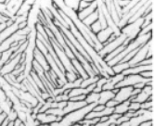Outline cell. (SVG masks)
I'll use <instances>...</instances> for the list:
<instances>
[{"label":"cell","instance_id":"11a10c76","mask_svg":"<svg viewBox=\"0 0 154 126\" xmlns=\"http://www.w3.org/2000/svg\"><path fill=\"white\" fill-rule=\"evenodd\" d=\"M20 121H19L18 119L14 121V123H13V126H20Z\"/></svg>","mask_w":154,"mask_h":126},{"label":"cell","instance_id":"681fc988","mask_svg":"<svg viewBox=\"0 0 154 126\" xmlns=\"http://www.w3.org/2000/svg\"><path fill=\"white\" fill-rule=\"evenodd\" d=\"M39 126H59V122H52L49 124H40Z\"/></svg>","mask_w":154,"mask_h":126},{"label":"cell","instance_id":"7c38bea8","mask_svg":"<svg viewBox=\"0 0 154 126\" xmlns=\"http://www.w3.org/2000/svg\"><path fill=\"white\" fill-rule=\"evenodd\" d=\"M62 117H57L48 114L47 112L45 113H37L36 114V120L40 122V124H49L52 122H60L61 121Z\"/></svg>","mask_w":154,"mask_h":126},{"label":"cell","instance_id":"4dcf8cb0","mask_svg":"<svg viewBox=\"0 0 154 126\" xmlns=\"http://www.w3.org/2000/svg\"><path fill=\"white\" fill-rule=\"evenodd\" d=\"M140 109L145 110H151L153 111V104H152V97L148 99V101L140 104Z\"/></svg>","mask_w":154,"mask_h":126},{"label":"cell","instance_id":"f907efd6","mask_svg":"<svg viewBox=\"0 0 154 126\" xmlns=\"http://www.w3.org/2000/svg\"><path fill=\"white\" fill-rule=\"evenodd\" d=\"M7 28V24H6V22H4V23H0V32H3L5 29Z\"/></svg>","mask_w":154,"mask_h":126},{"label":"cell","instance_id":"cb8c5ba5","mask_svg":"<svg viewBox=\"0 0 154 126\" xmlns=\"http://www.w3.org/2000/svg\"><path fill=\"white\" fill-rule=\"evenodd\" d=\"M128 68H130L128 62H119L112 68V70L114 74H121L123 72L127 70Z\"/></svg>","mask_w":154,"mask_h":126},{"label":"cell","instance_id":"4316f807","mask_svg":"<svg viewBox=\"0 0 154 126\" xmlns=\"http://www.w3.org/2000/svg\"><path fill=\"white\" fill-rule=\"evenodd\" d=\"M11 109H12V104L8 98L3 102H0V113H5L6 115H8V112Z\"/></svg>","mask_w":154,"mask_h":126},{"label":"cell","instance_id":"d4e9b609","mask_svg":"<svg viewBox=\"0 0 154 126\" xmlns=\"http://www.w3.org/2000/svg\"><path fill=\"white\" fill-rule=\"evenodd\" d=\"M97 20H98V13H97V10H96L95 12H93L91 15L86 17L84 20H82V22L86 27H90Z\"/></svg>","mask_w":154,"mask_h":126},{"label":"cell","instance_id":"30bf717a","mask_svg":"<svg viewBox=\"0 0 154 126\" xmlns=\"http://www.w3.org/2000/svg\"><path fill=\"white\" fill-rule=\"evenodd\" d=\"M151 97H152V86L151 85H146L140 91V93H138L136 97H131L129 101L130 102H137V103H139V104H142V103L148 101V99Z\"/></svg>","mask_w":154,"mask_h":126},{"label":"cell","instance_id":"f35d334b","mask_svg":"<svg viewBox=\"0 0 154 126\" xmlns=\"http://www.w3.org/2000/svg\"><path fill=\"white\" fill-rule=\"evenodd\" d=\"M93 1H85V0H82V1L79 2V10H78V12L85 8H86L87 7H89L91 5Z\"/></svg>","mask_w":154,"mask_h":126},{"label":"cell","instance_id":"4fadbf2b","mask_svg":"<svg viewBox=\"0 0 154 126\" xmlns=\"http://www.w3.org/2000/svg\"><path fill=\"white\" fill-rule=\"evenodd\" d=\"M153 70V65H145V66H135V67H130L127 70H125V72H122V74L124 76L126 75H132V74H140L144 72H148V71H152Z\"/></svg>","mask_w":154,"mask_h":126},{"label":"cell","instance_id":"7402d4cb","mask_svg":"<svg viewBox=\"0 0 154 126\" xmlns=\"http://www.w3.org/2000/svg\"><path fill=\"white\" fill-rule=\"evenodd\" d=\"M71 61H72V64L73 68L75 69L77 74H78V76L80 78H82L83 80L88 78V75H87L86 72L85 71L84 67L82 66V64L78 60H77L76 59H72V60H71Z\"/></svg>","mask_w":154,"mask_h":126},{"label":"cell","instance_id":"d6a6232c","mask_svg":"<svg viewBox=\"0 0 154 126\" xmlns=\"http://www.w3.org/2000/svg\"><path fill=\"white\" fill-rule=\"evenodd\" d=\"M89 29H90V31H91L94 34H97L98 32H100L102 30V27H101V25H100V21L97 20L96 22H94V23L89 27Z\"/></svg>","mask_w":154,"mask_h":126},{"label":"cell","instance_id":"ba28073f","mask_svg":"<svg viewBox=\"0 0 154 126\" xmlns=\"http://www.w3.org/2000/svg\"><path fill=\"white\" fill-rule=\"evenodd\" d=\"M41 12V8L39 1H35V4L32 6L31 10L29 11V14L27 16V27L31 30L35 29L36 24L39 22V15Z\"/></svg>","mask_w":154,"mask_h":126},{"label":"cell","instance_id":"ac0fdd59","mask_svg":"<svg viewBox=\"0 0 154 126\" xmlns=\"http://www.w3.org/2000/svg\"><path fill=\"white\" fill-rule=\"evenodd\" d=\"M97 1H93L89 7H87L86 8L79 11V12H77V17H78V19L80 20H84L86 17H88L93 12H95V11L97 10Z\"/></svg>","mask_w":154,"mask_h":126},{"label":"cell","instance_id":"8992f818","mask_svg":"<svg viewBox=\"0 0 154 126\" xmlns=\"http://www.w3.org/2000/svg\"><path fill=\"white\" fill-rule=\"evenodd\" d=\"M152 39H150L147 44H145L144 45L138 49V51L137 52V54L133 57V59H131L128 61V64L130 67H135L137 66L140 62H142L143 60H147V54L148 51L150 48H152Z\"/></svg>","mask_w":154,"mask_h":126},{"label":"cell","instance_id":"91938a15","mask_svg":"<svg viewBox=\"0 0 154 126\" xmlns=\"http://www.w3.org/2000/svg\"><path fill=\"white\" fill-rule=\"evenodd\" d=\"M1 55H2V53H0V60H1Z\"/></svg>","mask_w":154,"mask_h":126},{"label":"cell","instance_id":"8fae6325","mask_svg":"<svg viewBox=\"0 0 154 126\" xmlns=\"http://www.w3.org/2000/svg\"><path fill=\"white\" fill-rule=\"evenodd\" d=\"M132 91H133V87H131V86L122 87L118 89V92L115 94L113 100H115L118 104L119 103H123L125 101L130 100L132 97Z\"/></svg>","mask_w":154,"mask_h":126},{"label":"cell","instance_id":"60d3db41","mask_svg":"<svg viewBox=\"0 0 154 126\" xmlns=\"http://www.w3.org/2000/svg\"><path fill=\"white\" fill-rule=\"evenodd\" d=\"M118 105V103L115 101V100H109V101H108L107 103H106V105H105V107H107V108H112V109H114L116 106Z\"/></svg>","mask_w":154,"mask_h":126},{"label":"cell","instance_id":"680465c9","mask_svg":"<svg viewBox=\"0 0 154 126\" xmlns=\"http://www.w3.org/2000/svg\"><path fill=\"white\" fill-rule=\"evenodd\" d=\"M20 126H25V125H24V123H23V122H20Z\"/></svg>","mask_w":154,"mask_h":126},{"label":"cell","instance_id":"c3c4849f","mask_svg":"<svg viewBox=\"0 0 154 126\" xmlns=\"http://www.w3.org/2000/svg\"><path fill=\"white\" fill-rule=\"evenodd\" d=\"M6 117H7V115L5 113H0V126H1V124L4 121V120L6 119Z\"/></svg>","mask_w":154,"mask_h":126},{"label":"cell","instance_id":"816d5d0a","mask_svg":"<svg viewBox=\"0 0 154 126\" xmlns=\"http://www.w3.org/2000/svg\"><path fill=\"white\" fill-rule=\"evenodd\" d=\"M108 120H109V116H104L100 119V122H106L108 121Z\"/></svg>","mask_w":154,"mask_h":126},{"label":"cell","instance_id":"94428289","mask_svg":"<svg viewBox=\"0 0 154 126\" xmlns=\"http://www.w3.org/2000/svg\"><path fill=\"white\" fill-rule=\"evenodd\" d=\"M109 126H114V125H109Z\"/></svg>","mask_w":154,"mask_h":126},{"label":"cell","instance_id":"d6986e66","mask_svg":"<svg viewBox=\"0 0 154 126\" xmlns=\"http://www.w3.org/2000/svg\"><path fill=\"white\" fill-rule=\"evenodd\" d=\"M105 5H106V8L108 9V12L109 14V16H111L112 20H113V22L118 25L119 23V21H120V16L118 15L117 13V11L115 9V6L113 4V1H105ZM118 27V26H117Z\"/></svg>","mask_w":154,"mask_h":126},{"label":"cell","instance_id":"484cf974","mask_svg":"<svg viewBox=\"0 0 154 126\" xmlns=\"http://www.w3.org/2000/svg\"><path fill=\"white\" fill-rule=\"evenodd\" d=\"M98 99H100V94L97 93H94L91 92L88 95H86L85 97V103L87 105H90V104H97L98 103Z\"/></svg>","mask_w":154,"mask_h":126},{"label":"cell","instance_id":"9a60e30c","mask_svg":"<svg viewBox=\"0 0 154 126\" xmlns=\"http://www.w3.org/2000/svg\"><path fill=\"white\" fill-rule=\"evenodd\" d=\"M87 104L85 103V101H80V102H72V101H68L67 105H66L65 108L62 109V113H63V117L67 114L75 111L77 109H79L81 108L85 107Z\"/></svg>","mask_w":154,"mask_h":126},{"label":"cell","instance_id":"db71d44e","mask_svg":"<svg viewBox=\"0 0 154 126\" xmlns=\"http://www.w3.org/2000/svg\"><path fill=\"white\" fill-rule=\"evenodd\" d=\"M114 126H129V122L126 121V122H123V123H120V124H116Z\"/></svg>","mask_w":154,"mask_h":126},{"label":"cell","instance_id":"6da1fadb","mask_svg":"<svg viewBox=\"0 0 154 126\" xmlns=\"http://www.w3.org/2000/svg\"><path fill=\"white\" fill-rule=\"evenodd\" d=\"M150 39H152V32H149L148 34H145V35H138L135 40H133L132 42H130L125 48L124 49V51L121 52L118 56H116L115 58H113L112 60H109L107 62V65L109 67L112 68L114 65H116L117 63L122 61V60L125 58V57L129 54L130 52H132L133 50L137 49V48H141L142 45H144L145 44H147Z\"/></svg>","mask_w":154,"mask_h":126},{"label":"cell","instance_id":"7dc6e473","mask_svg":"<svg viewBox=\"0 0 154 126\" xmlns=\"http://www.w3.org/2000/svg\"><path fill=\"white\" fill-rule=\"evenodd\" d=\"M138 126H153V121H144L140 123Z\"/></svg>","mask_w":154,"mask_h":126},{"label":"cell","instance_id":"d590c367","mask_svg":"<svg viewBox=\"0 0 154 126\" xmlns=\"http://www.w3.org/2000/svg\"><path fill=\"white\" fill-rule=\"evenodd\" d=\"M7 119H8L9 121H15L18 119V117H17V112L12 109L11 110H10V111L8 112V115H7Z\"/></svg>","mask_w":154,"mask_h":126},{"label":"cell","instance_id":"52a82bcc","mask_svg":"<svg viewBox=\"0 0 154 126\" xmlns=\"http://www.w3.org/2000/svg\"><path fill=\"white\" fill-rule=\"evenodd\" d=\"M24 62V55L23 54H19L11 60H9L0 70V75L1 76H6L8 74L12 73V72L15 69L19 66L20 63H23Z\"/></svg>","mask_w":154,"mask_h":126},{"label":"cell","instance_id":"1f68e13d","mask_svg":"<svg viewBox=\"0 0 154 126\" xmlns=\"http://www.w3.org/2000/svg\"><path fill=\"white\" fill-rule=\"evenodd\" d=\"M137 0H133V1H130L125 8H122V16L123 15H125V14H126L129 10H131L132 8H133L137 4Z\"/></svg>","mask_w":154,"mask_h":126},{"label":"cell","instance_id":"ffe728a7","mask_svg":"<svg viewBox=\"0 0 154 126\" xmlns=\"http://www.w3.org/2000/svg\"><path fill=\"white\" fill-rule=\"evenodd\" d=\"M115 97L114 91H109V90H102L100 93V99H98L97 104L100 105H106V103L109 100H112Z\"/></svg>","mask_w":154,"mask_h":126},{"label":"cell","instance_id":"603a6c76","mask_svg":"<svg viewBox=\"0 0 154 126\" xmlns=\"http://www.w3.org/2000/svg\"><path fill=\"white\" fill-rule=\"evenodd\" d=\"M129 104L130 101H125L123 103H119V104L113 109V113L119 114V115H124L126 112L129 111Z\"/></svg>","mask_w":154,"mask_h":126},{"label":"cell","instance_id":"7a4b0ae2","mask_svg":"<svg viewBox=\"0 0 154 126\" xmlns=\"http://www.w3.org/2000/svg\"><path fill=\"white\" fill-rule=\"evenodd\" d=\"M96 105L97 104L86 105L84 108H81L75 111H72V112L67 114V115L62 117L61 121L59 122V126H71L73 123L80 122L81 121H83L85 118L87 114L93 110V109Z\"/></svg>","mask_w":154,"mask_h":126},{"label":"cell","instance_id":"74e56055","mask_svg":"<svg viewBox=\"0 0 154 126\" xmlns=\"http://www.w3.org/2000/svg\"><path fill=\"white\" fill-rule=\"evenodd\" d=\"M140 109V104L139 103H137V102H130L129 104V110L130 111H133V112H136L137 110Z\"/></svg>","mask_w":154,"mask_h":126},{"label":"cell","instance_id":"9c48e42d","mask_svg":"<svg viewBox=\"0 0 154 126\" xmlns=\"http://www.w3.org/2000/svg\"><path fill=\"white\" fill-rule=\"evenodd\" d=\"M153 119V111L151 110H145V109H139L137 111V116L132 117L129 120V126H138L140 123L152 121Z\"/></svg>","mask_w":154,"mask_h":126},{"label":"cell","instance_id":"bcb514c9","mask_svg":"<svg viewBox=\"0 0 154 126\" xmlns=\"http://www.w3.org/2000/svg\"><path fill=\"white\" fill-rule=\"evenodd\" d=\"M146 85H147V84H145V83H139V84H137V85H134V86H133V88H137V89L142 90L143 88H144V87L146 86Z\"/></svg>","mask_w":154,"mask_h":126},{"label":"cell","instance_id":"ee69618b","mask_svg":"<svg viewBox=\"0 0 154 126\" xmlns=\"http://www.w3.org/2000/svg\"><path fill=\"white\" fill-rule=\"evenodd\" d=\"M105 109V106L104 105H100V104H97L94 109H93V111L95 112H100V111H102L103 109Z\"/></svg>","mask_w":154,"mask_h":126},{"label":"cell","instance_id":"44dd1931","mask_svg":"<svg viewBox=\"0 0 154 126\" xmlns=\"http://www.w3.org/2000/svg\"><path fill=\"white\" fill-rule=\"evenodd\" d=\"M112 33H113L112 30L111 28L107 27V28L101 30L97 34H96V37H97V41L103 45L107 42V40H108L109 37H111V35H112Z\"/></svg>","mask_w":154,"mask_h":126},{"label":"cell","instance_id":"e575fe53","mask_svg":"<svg viewBox=\"0 0 154 126\" xmlns=\"http://www.w3.org/2000/svg\"><path fill=\"white\" fill-rule=\"evenodd\" d=\"M152 26H153V23H149L145 28L141 29L139 33H138V35H145V34H148L149 32H152Z\"/></svg>","mask_w":154,"mask_h":126},{"label":"cell","instance_id":"7bdbcfd3","mask_svg":"<svg viewBox=\"0 0 154 126\" xmlns=\"http://www.w3.org/2000/svg\"><path fill=\"white\" fill-rule=\"evenodd\" d=\"M140 75L145 79H152V71H148L140 73Z\"/></svg>","mask_w":154,"mask_h":126},{"label":"cell","instance_id":"5bb4252c","mask_svg":"<svg viewBox=\"0 0 154 126\" xmlns=\"http://www.w3.org/2000/svg\"><path fill=\"white\" fill-rule=\"evenodd\" d=\"M124 78H125V76L122 73H121V74H115L113 76H111L109 78L107 79V83L102 87V90H109V91L114 90L115 89V86L121 81H123Z\"/></svg>","mask_w":154,"mask_h":126},{"label":"cell","instance_id":"f546056e","mask_svg":"<svg viewBox=\"0 0 154 126\" xmlns=\"http://www.w3.org/2000/svg\"><path fill=\"white\" fill-rule=\"evenodd\" d=\"M31 8H32L31 6L27 5V4L24 3V1H23V3L21 4V6L20 7V8H19V10H18V12H17L16 16H24V17H27L28 14H29V11L31 10Z\"/></svg>","mask_w":154,"mask_h":126},{"label":"cell","instance_id":"5b68a950","mask_svg":"<svg viewBox=\"0 0 154 126\" xmlns=\"http://www.w3.org/2000/svg\"><path fill=\"white\" fill-rule=\"evenodd\" d=\"M126 39H127V38H126V36L125 35V34L121 33L118 37H116L115 40H113L112 42H111V43H109V44L103 45V48H102L100 51H98V52H97L98 56H100L101 59H104L106 56H108L109 54H111V53L113 52L116 48H118L121 47L122 45H124V43L125 42Z\"/></svg>","mask_w":154,"mask_h":126},{"label":"cell","instance_id":"9f6ffc18","mask_svg":"<svg viewBox=\"0 0 154 126\" xmlns=\"http://www.w3.org/2000/svg\"><path fill=\"white\" fill-rule=\"evenodd\" d=\"M71 126H83V125H81L80 123H73V124H72Z\"/></svg>","mask_w":154,"mask_h":126},{"label":"cell","instance_id":"f6af8a7d","mask_svg":"<svg viewBox=\"0 0 154 126\" xmlns=\"http://www.w3.org/2000/svg\"><path fill=\"white\" fill-rule=\"evenodd\" d=\"M5 100H7V95L4 91L0 88V102H3Z\"/></svg>","mask_w":154,"mask_h":126},{"label":"cell","instance_id":"f5cc1de1","mask_svg":"<svg viewBox=\"0 0 154 126\" xmlns=\"http://www.w3.org/2000/svg\"><path fill=\"white\" fill-rule=\"evenodd\" d=\"M24 3H26L27 5H29V6H32L35 4V0H26V1H24Z\"/></svg>","mask_w":154,"mask_h":126},{"label":"cell","instance_id":"e0dca14e","mask_svg":"<svg viewBox=\"0 0 154 126\" xmlns=\"http://www.w3.org/2000/svg\"><path fill=\"white\" fill-rule=\"evenodd\" d=\"M19 30V27H18V24L17 23H14L10 26H8L3 32H0V43H2L3 41L7 40L8 38H9L10 36L14 34L15 32H17Z\"/></svg>","mask_w":154,"mask_h":126},{"label":"cell","instance_id":"83f0119b","mask_svg":"<svg viewBox=\"0 0 154 126\" xmlns=\"http://www.w3.org/2000/svg\"><path fill=\"white\" fill-rule=\"evenodd\" d=\"M79 2H80L79 0H64L63 1L66 7L75 11V12H78L79 10Z\"/></svg>","mask_w":154,"mask_h":126},{"label":"cell","instance_id":"ab89813d","mask_svg":"<svg viewBox=\"0 0 154 126\" xmlns=\"http://www.w3.org/2000/svg\"><path fill=\"white\" fill-rule=\"evenodd\" d=\"M7 11V7H6V1H0V14L5 16Z\"/></svg>","mask_w":154,"mask_h":126},{"label":"cell","instance_id":"2e32d148","mask_svg":"<svg viewBox=\"0 0 154 126\" xmlns=\"http://www.w3.org/2000/svg\"><path fill=\"white\" fill-rule=\"evenodd\" d=\"M34 60L43 69L45 72H48L50 71V68H49V66H48V64L47 62L46 58L44 57V55L37 48H35V52H34Z\"/></svg>","mask_w":154,"mask_h":126},{"label":"cell","instance_id":"6f0895ef","mask_svg":"<svg viewBox=\"0 0 154 126\" xmlns=\"http://www.w3.org/2000/svg\"><path fill=\"white\" fill-rule=\"evenodd\" d=\"M13 123H14V121H9L7 126H13Z\"/></svg>","mask_w":154,"mask_h":126},{"label":"cell","instance_id":"836d02e7","mask_svg":"<svg viewBox=\"0 0 154 126\" xmlns=\"http://www.w3.org/2000/svg\"><path fill=\"white\" fill-rule=\"evenodd\" d=\"M65 78H66V81L68 83H72L74 82L76 79H78L79 76L77 75L76 73H73V72H65Z\"/></svg>","mask_w":154,"mask_h":126},{"label":"cell","instance_id":"f1b7e54d","mask_svg":"<svg viewBox=\"0 0 154 126\" xmlns=\"http://www.w3.org/2000/svg\"><path fill=\"white\" fill-rule=\"evenodd\" d=\"M100 76H97V75H96V76H93V77H88V78H86V79L83 80L82 83H81V85H80V87H81V88H86L87 86H89V85H94V84H96V83H97V81L98 78H100Z\"/></svg>","mask_w":154,"mask_h":126},{"label":"cell","instance_id":"8d00e7d4","mask_svg":"<svg viewBox=\"0 0 154 126\" xmlns=\"http://www.w3.org/2000/svg\"><path fill=\"white\" fill-rule=\"evenodd\" d=\"M17 112V117H18V120L20 121L21 122H25L26 119H27V115L28 113L24 112V111H16Z\"/></svg>","mask_w":154,"mask_h":126},{"label":"cell","instance_id":"277c9868","mask_svg":"<svg viewBox=\"0 0 154 126\" xmlns=\"http://www.w3.org/2000/svg\"><path fill=\"white\" fill-rule=\"evenodd\" d=\"M150 82H152V79H145V78H143L140 74L126 75L123 79V81H121L115 86V89H120V88H122V87H127V86L133 87L134 85H137L139 83L149 84Z\"/></svg>","mask_w":154,"mask_h":126},{"label":"cell","instance_id":"b9f144b4","mask_svg":"<svg viewBox=\"0 0 154 126\" xmlns=\"http://www.w3.org/2000/svg\"><path fill=\"white\" fill-rule=\"evenodd\" d=\"M115 4H117L120 8H125L130 1H129V0H126V1H122V0H117V1H113Z\"/></svg>","mask_w":154,"mask_h":126},{"label":"cell","instance_id":"3957f363","mask_svg":"<svg viewBox=\"0 0 154 126\" xmlns=\"http://www.w3.org/2000/svg\"><path fill=\"white\" fill-rule=\"evenodd\" d=\"M143 22H144V18H140L136 21L132 22V23H128L123 29H121V33L125 34L126 38L130 42H132L138 36Z\"/></svg>","mask_w":154,"mask_h":126}]
</instances>
